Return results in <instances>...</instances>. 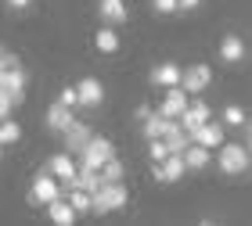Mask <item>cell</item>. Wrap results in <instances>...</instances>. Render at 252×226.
Returning <instances> with one entry per match:
<instances>
[{
  "instance_id": "1",
  "label": "cell",
  "mask_w": 252,
  "mask_h": 226,
  "mask_svg": "<svg viewBox=\"0 0 252 226\" xmlns=\"http://www.w3.org/2000/svg\"><path fill=\"white\" fill-rule=\"evenodd\" d=\"M126 201H130V194H126L123 179H119V183H101L94 190V212H97V216L116 212V208H126Z\"/></svg>"
},
{
  "instance_id": "2",
  "label": "cell",
  "mask_w": 252,
  "mask_h": 226,
  "mask_svg": "<svg viewBox=\"0 0 252 226\" xmlns=\"http://www.w3.org/2000/svg\"><path fill=\"white\" fill-rule=\"evenodd\" d=\"M79 158V165H90V169H101L108 162V158H116V148H112V140L108 137H90L87 140V148L76 154Z\"/></svg>"
},
{
  "instance_id": "3",
  "label": "cell",
  "mask_w": 252,
  "mask_h": 226,
  "mask_svg": "<svg viewBox=\"0 0 252 226\" xmlns=\"http://www.w3.org/2000/svg\"><path fill=\"white\" fill-rule=\"evenodd\" d=\"M216 151H220L216 158H220V169L227 176H238V173H245V169H249V148H242V144H227L223 140Z\"/></svg>"
},
{
  "instance_id": "4",
  "label": "cell",
  "mask_w": 252,
  "mask_h": 226,
  "mask_svg": "<svg viewBox=\"0 0 252 226\" xmlns=\"http://www.w3.org/2000/svg\"><path fill=\"white\" fill-rule=\"evenodd\" d=\"M184 173H188V165H184V154L180 151L166 154L162 162H152V176L158 183H177V179H184Z\"/></svg>"
},
{
  "instance_id": "5",
  "label": "cell",
  "mask_w": 252,
  "mask_h": 226,
  "mask_svg": "<svg viewBox=\"0 0 252 226\" xmlns=\"http://www.w3.org/2000/svg\"><path fill=\"white\" fill-rule=\"evenodd\" d=\"M76 169H79V162H76V154H68V151H62V154H54L51 162H47V173L62 183V190H68L72 187V179H76Z\"/></svg>"
},
{
  "instance_id": "6",
  "label": "cell",
  "mask_w": 252,
  "mask_h": 226,
  "mask_svg": "<svg viewBox=\"0 0 252 226\" xmlns=\"http://www.w3.org/2000/svg\"><path fill=\"white\" fill-rule=\"evenodd\" d=\"M54 198H62V183L54 179L51 173H40L32 179V190H29V201L32 205H51Z\"/></svg>"
},
{
  "instance_id": "7",
  "label": "cell",
  "mask_w": 252,
  "mask_h": 226,
  "mask_svg": "<svg viewBox=\"0 0 252 226\" xmlns=\"http://www.w3.org/2000/svg\"><path fill=\"white\" fill-rule=\"evenodd\" d=\"M209 119H213L209 104H205V100H191V104L184 108V115H180L177 122H180V126H184V129L191 133V140H194V133L202 129V122H209Z\"/></svg>"
},
{
  "instance_id": "8",
  "label": "cell",
  "mask_w": 252,
  "mask_h": 226,
  "mask_svg": "<svg viewBox=\"0 0 252 226\" xmlns=\"http://www.w3.org/2000/svg\"><path fill=\"white\" fill-rule=\"evenodd\" d=\"M0 90L11 94L15 108L26 100V72H22V65H18V69H0Z\"/></svg>"
},
{
  "instance_id": "9",
  "label": "cell",
  "mask_w": 252,
  "mask_h": 226,
  "mask_svg": "<svg viewBox=\"0 0 252 226\" xmlns=\"http://www.w3.org/2000/svg\"><path fill=\"white\" fill-rule=\"evenodd\" d=\"M209 83H213V69L209 65H188L184 75H180V86H184L188 94H202Z\"/></svg>"
},
{
  "instance_id": "10",
  "label": "cell",
  "mask_w": 252,
  "mask_h": 226,
  "mask_svg": "<svg viewBox=\"0 0 252 226\" xmlns=\"http://www.w3.org/2000/svg\"><path fill=\"white\" fill-rule=\"evenodd\" d=\"M188 104H191V100H188L184 86H166V97H162V108H158V111H162L166 119H180Z\"/></svg>"
},
{
  "instance_id": "11",
  "label": "cell",
  "mask_w": 252,
  "mask_h": 226,
  "mask_svg": "<svg viewBox=\"0 0 252 226\" xmlns=\"http://www.w3.org/2000/svg\"><path fill=\"white\" fill-rule=\"evenodd\" d=\"M47 129H54V133H65V129H72L76 126V115H72V108L68 104H62V100H54V104L47 108Z\"/></svg>"
},
{
  "instance_id": "12",
  "label": "cell",
  "mask_w": 252,
  "mask_h": 226,
  "mask_svg": "<svg viewBox=\"0 0 252 226\" xmlns=\"http://www.w3.org/2000/svg\"><path fill=\"white\" fill-rule=\"evenodd\" d=\"M76 94H79V104H83V108H97L101 100H105V86H101V79L87 75L83 83L76 86Z\"/></svg>"
},
{
  "instance_id": "13",
  "label": "cell",
  "mask_w": 252,
  "mask_h": 226,
  "mask_svg": "<svg viewBox=\"0 0 252 226\" xmlns=\"http://www.w3.org/2000/svg\"><path fill=\"white\" fill-rule=\"evenodd\" d=\"M62 137H65V151H68V154H79V151L87 148V140L94 137V133H90L87 122H79V119H76V126H72V129H65Z\"/></svg>"
},
{
  "instance_id": "14",
  "label": "cell",
  "mask_w": 252,
  "mask_h": 226,
  "mask_svg": "<svg viewBox=\"0 0 252 226\" xmlns=\"http://www.w3.org/2000/svg\"><path fill=\"white\" fill-rule=\"evenodd\" d=\"M180 154H184V165H188V169H194V173H198V169H205V165L213 162V151L205 148V144H198V140H191Z\"/></svg>"
},
{
  "instance_id": "15",
  "label": "cell",
  "mask_w": 252,
  "mask_h": 226,
  "mask_svg": "<svg viewBox=\"0 0 252 226\" xmlns=\"http://www.w3.org/2000/svg\"><path fill=\"white\" fill-rule=\"evenodd\" d=\"M47 212H51V223H58V226H72L76 216H79V212L72 208V201H62V198H54L47 205Z\"/></svg>"
},
{
  "instance_id": "16",
  "label": "cell",
  "mask_w": 252,
  "mask_h": 226,
  "mask_svg": "<svg viewBox=\"0 0 252 226\" xmlns=\"http://www.w3.org/2000/svg\"><path fill=\"white\" fill-rule=\"evenodd\" d=\"M194 140L205 144L209 151H216V148L223 144V122H202V129L194 133Z\"/></svg>"
},
{
  "instance_id": "17",
  "label": "cell",
  "mask_w": 252,
  "mask_h": 226,
  "mask_svg": "<svg viewBox=\"0 0 252 226\" xmlns=\"http://www.w3.org/2000/svg\"><path fill=\"white\" fill-rule=\"evenodd\" d=\"M173 122H177V119H166L162 111H152V115L144 119V137H148V140H155V137H166Z\"/></svg>"
},
{
  "instance_id": "18",
  "label": "cell",
  "mask_w": 252,
  "mask_h": 226,
  "mask_svg": "<svg viewBox=\"0 0 252 226\" xmlns=\"http://www.w3.org/2000/svg\"><path fill=\"white\" fill-rule=\"evenodd\" d=\"M180 75H184V69L173 65V61H166V65H158V69L152 72V83H158V86H180Z\"/></svg>"
},
{
  "instance_id": "19",
  "label": "cell",
  "mask_w": 252,
  "mask_h": 226,
  "mask_svg": "<svg viewBox=\"0 0 252 226\" xmlns=\"http://www.w3.org/2000/svg\"><path fill=\"white\" fill-rule=\"evenodd\" d=\"M97 15L112 25H119V22H126V4L123 0H97Z\"/></svg>"
},
{
  "instance_id": "20",
  "label": "cell",
  "mask_w": 252,
  "mask_h": 226,
  "mask_svg": "<svg viewBox=\"0 0 252 226\" xmlns=\"http://www.w3.org/2000/svg\"><path fill=\"white\" fill-rule=\"evenodd\" d=\"M220 58L231 61V65L242 61V58H245V43H242V36H223V43H220Z\"/></svg>"
},
{
  "instance_id": "21",
  "label": "cell",
  "mask_w": 252,
  "mask_h": 226,
  "mask_svg": "<svg viewBox=\"0 0 252 226\" xmlns=\"http://www.w3.org/2000/svg\"><path fill=\"white\" fill-rule=\"evenodd\" d=\"M94 43H97V50H101V54H116V50H119V36H116V29H112V25L97 29Z\"/></svg>"
},
{
  "instance_id": "22",
  "label": "cell",
  "mask_w": 252,
  "mask_h": 226,
  "mask_svg": "<svg viewBox=\"0 0 252 226\" xmlns=\"http://www.w3.org/2000/svg\"><path fill=\"white\" fill-rule=\"evenodd\" d=\"M68 201H72L76 212H94V194H90V190L72 187V190H68Z\"/></svg>"
},
{
  "instance_id": "23",
  "label": "cell",
  "mask_w": 252,
  "mask_h": 226,
  "mask_svg": "<svg viewBox=\"0 0 252 226\" xmlns=\"http://www.w3.org/2000/svg\"><path fill=\"white\" fill-rule=\"evenodd\" d=\"M101 176H105V183H119V179L126 176V169H123L119 158H108V162L101 165Z\"/></svg>"
},
{
  "instance_id": "24",
  "label": "cell",
  "mask_w": 252,
  "mask_h": 226,
  "mask_svg": "<svg viewBox=\"0 0 252 226\" xmlns=\"http://www.w3.org/2000/svg\"><path fill=\"white\" fill-rule=\"evenodd\" d=\"M18 137H22V126H18V122H11V119L0 122V144H15Z\"/></svg>"
},
{
  "instance_id": "25",
  "label": "cell",
  "mask_w": 252,
  "mask_h": 226,
  "mask_svg": "<svg viewBox=\"0 0 252 226\" xmlns=\"http://www.w3.org/2000/svg\"><path fill=\"white\" fill-rule=\"evenodd\" d=\"M223 126H245V111L238 104H227L223 108Z\"/></svg>"
},
{
  "instance_id": "26",
  "label": "cell",
  "mask_w": 252,
  "mask_h": 226,
  "mask_svg": "<svg viewBox=\"0 0 252 226\" xmlns=\"http://www.w3.org/2000/svg\"><path fill=\"white\" fill-rule=\"evenodd\" d=\"M148 154H152V162H162V158H166V154H173V151L166 148V140H162V137H155V140H148Z\"/></svg>"
},
{
  "instance_id": "27",
  "label": "cell",
  "mask_w": 252,
  "mask_h": 226,
  "mask_svg": "<svg viewBox=\"0 0 252 226\" xmlns=\"http://www.w3.org/2000/svg\"><path fill=\"white\" fill-rule=\"evenodd\" d=\"M11 108H15L11 94H7V90H0V122H4V119H11Z\"/></svg>"
},
{
  "instance_id": "28",
  "label": "cell",
  "mask_w": 252,
  "mask_h": 226,
  "mask_svg": "<svg viewBox=\"0 0 252 226\" xmlns=\"http://www.w3.org/2000/svg\"><path fill=\"white\" fill-rule=\"evenodd\" d=\"M152 7L158 11V15H173V11H180L177 0H152Z\"/></svg>"
},
{
  "instance_id": "29",
  "label": "cell",
  "mask_w": 252,
  "mask_h": 226,
  "mask_svg": "<svg viewBox=\"0 0 252 226\" xmlns=\"http://www.w3.org/2000/svg\"><path fill=\"white\" fill-rule=\"evenodd\" d=\"M58 100H62V104H68V108H76V104H79V94H76V86H65L62 94H58Z\"/></svg>"
},
{
  "instance_id": "30",
  "label": "cell",
  "mask_w": 252,
  "mask_h": 226,
  "mask_svg": "<svg viewBox=\"0 0 252 226\" xmlns=\"http://www.w3.org/2000/svg\"><path fill=\"white\" fill-rule=\"evenodd\" d=\"M177 4H180V11H194V7L202 4V0H177Z\"/></svg>"
},
{
  "instance_id": "31",
  "label": "cell",
  "mask_w": 252,
  "mask_h": 226,
  "mask_svg": "<svg viewBox=\"0 0 252 226\" xmlns=\"http://www.w3.org/2000/svg\"><path fill=\"white\" fill-rule=\"evenodd\" d=\"M7 7H11V11H26L29 0H7Z\"/></svg>"
},
{
  "instance_id": "32",
  "label": "cell",
  "mask_w": 252,
  "mask_h": 226,
  "mask_svg": "<svg viewBox=\"0 0 252 226\" xmlns=\"http://www.w3.org/2000/svg\"><path fill=\"white\" fill-rule=\"evenodd\" d=\"M133 115H137V119H141V122H144L148 115H152V108H148V104H137V111H133Z\"/></svg>"
},
{
  "instance_id": "33",
  "label": "cell",
  "mask_w": 252,
  "mask_h": 226,
  "mask_svg": "<svg viewBox=\"0 0 252 226\" xmlns=\"http://www.w3.org/2000/svg\"><path fill=\"white\" fill-rule=\"evenodd\" d=\"M245 133H249V151H252V122H245Z\"/></svg>"
},
{
  "instance_id": "34",
  "label": "cell",
  "mask_w": 252,
  "mask_h": 226,
  "mask_svg": "<svg viewBox=\"0 0 252 226\" xmlns=\"http://www.w3.org/2000/svg\"><path fill=\"white\" fill-rule=\"evenodd\" d=\"M0 148H4V144H0ZM0 154H4V151H0Z\"/></svg>"
},
{
  "instance_id": "35",
  "label": "cell",
  "mask_w": 252,
  "mask_h": 226,
  "mask_svg": "<svg viewBox=\"0 0 252 226\" xmlns=\"http://www.w3.org/2000/svg\"><path fill=\"white\" fill-rule=\"evenodd\" d=\"M0 54H4V47H0Z\"/></svg>"
}]
</instances>
